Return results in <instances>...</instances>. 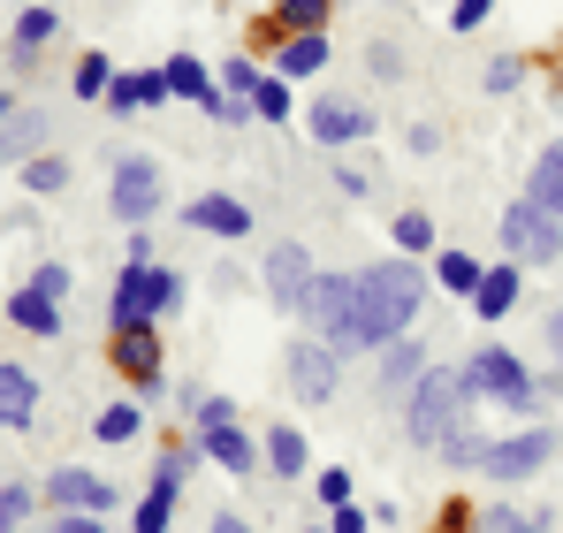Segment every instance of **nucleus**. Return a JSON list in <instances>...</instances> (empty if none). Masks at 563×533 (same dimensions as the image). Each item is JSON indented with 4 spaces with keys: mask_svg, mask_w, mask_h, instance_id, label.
Returning <instances> with one entry per match:
<instances>
[{
    "mask_svg": "<svg viewBox=\"0 0 563 533\" xmlns=\"http://www.w3.org/2000/svg\"><path fill=\"white\" fill-rule=\"evenodd\" d=\"M312 488H320V503H328V511H343V503H351V472H343V465H328Z\"/></svg>",
    "mask_w": 563,
    "mask_h": 533,
    "instance_id": "36",
    "label": "nucleus"
},
{
    "mask_svg": "<svg viewBox=\"0 0 563 533\" xmlns=\"http://www.w3.org/2000/svg\"><path fill=\"white\" fill-rule=\"evenodd\" d=\"M54 31H62V8H54V0H31V8L15 15V54H38Z\"/></svg>",
    "mask_w": 563,
    "mask_h": 533,
    "instance_id": "24",
    "label": "nucleus"
},
{
    "mask_svg": "<svg viewBox=\"0 0 563 533\" xmlns=\"http://www.w3.org/2000/svg\"><path fill=\"white\" fill-rule=\"evenodd\" d=\"M176 496H184V488H153V496L130 511V526H137V533H168V519H176Z\"/></svg>",
    "mask_w": 563,
    "mask_h": 533,
    "instance_id": "28",
    "label": "nucleus"
},
{
    "mask_svg": "<svg viewBox=\"0 0 563 533\" xmlns=\"http://www.w3.org/2000/svg\"><path fill=\"white\" fill-rule=\"evenodd\" d=\"M38 145H46V115H38V107H15V115L0 122V168L38 161Z\"/></svg>",
    "mask_w": 563,
    "mask_h": 533,
    "instance_id": "17",
    "label": "nucleus"
},
{
    "mask_svg": "<svg viewBox=\"0 0 563 533\" xmlns=\"http://www.w3.org/2000/svg\"><path fill=\"white\" fill-rule=\"evenodd\" d=\"M184 305V274L176 266H153V260H122L114 266V328L122 320H161V313H176Z\"/></svg>",
    "mask_w": 563,
    "mask_h": 533,
    "instance_id": "3",
    "label": "nucleus"
},
{
    "mask_svg": "<svg viewBox=\"0 0 563 533\" xmlns=\"http://www.w3.org/2000/svg\"><path fill=\"white\" fill-rule=\"evenodd\" d=\"M549 351L563 358V313H556V320H549Z\"/></svg>",
    "mask_w": 563,
    "mask_h": 533,
    "instance_id": "46",
    "label": "nucleus"
},
{
    "mask_svg": "<svg viewBox=\"0 0 563 533\" xmlns=\"http://www.w3.org/2000/svg\"><path fill=\"white\" fill-rule=\"evenodd\" d=\"M184 221H190V229H206V237H244V229H252V206H236L229 191H206V198H190V206H184Z\"/></svg>",
    "mask_w": 563,
    "mask_h": 533,
    "instance_id": "15",
    "label": "nucleus"
},
{
    "mask_svg": "<svg viewBox=\"0 0 563 533\" xmlns=\"http://www.w3.org/2000/svg\"><path fill=\"white\" fill-rule=\"evenodd\" d=\"M472 519H479L472 503H442V519H434V533H472Z\"/></svg>",
    "mask_w": 563,
    "mask_h": 533,
    "instance_id": "41",
    "label": "nucleus"
},
{
    "mask_svg": "<svg viewBox=\"0 0 563 533\" xmlns=\"http://www.w3.org/2000/svg\"><path fill=\"white\" fill-rule=\"evenodd\" d=\"M31 290H46V297H69V266H62V260H46L38 274H31Z\"/></svg>",
    "mask_w": 563,
    "mask_h": 533,
    "instance_id": "40",
    "label": "nucleus"
},
{
    "mask_svg": "<svg viewBox=\"0 0 563 533\" xmlns=\"http://www.w3.org/2000/svg\"><path fill=\"white\" fill-rule=\"evenodd\" d=\"M8 320H15L23 336H62V297H46V290L23 282V290L8 297Z\"/></svg>",
    "mask_w": 563,
    "mask_h": 533,
    "instance_id": "19",
    "label": "nucleus"
},
{
    "mask_svg": "<svg viewBox=\"0 0 563 533\" xmlns=\"http://www.w3.org/2000/svg\"><path fill=\"white\" fill-rule=\"evenodd\" d=\"M396 252H404V260H427V252H434V221H427V214H396Z\"/></svg>",
    "mask_w": 563,
    "mask_h": 533,
    "instance_id": "29",
    "label": "nucleus"
},
{
    "mask_svg": "<svg viewBox=\"0 0 563 533\" xmlns=\"http://www.w3.org/2000/svg\"><path fill=\"white\" fill-rule=\"evenodd\" d=\"M479 274H487V266L472 260V252H434V282H442V290H457V297L479 290Z\"/></svg>",
    "mask_w": 563,
    "mask_h": 533,
    "instance_id": "26",
    "label": "nucleus"
},
{
    "mask_svg": "<svg viewBox=\"0 0 563 533\" xmlns=\"http://www.w3.org/2000/svg\"><path fill=\"white\" fill-rule=\"evenodd\" d=\"M54 8H62V0H54Z\"/></svg>",
    "mask_w": 563,
    "mask_h": 533,
    "instance_id": "48",
    "label": "nucleus"
},
{
    "mask_svg": "<svg viewBox=\"0 0 563 533\" xmlns=\"http://www.w3.org/2000/svg\"><path fill=\"white\" fill-rule=\"evenodd\" d=\"M487 15H495V0H457V8H450V31H479Z\"/></svg>",
    "mask_w": 563,
    "mask_h": 533,
    "instance_id": "39",
    "label": "nucleus"
},
{
    "mask_svg": "<svg viewBox=\"0 0 563 533\" xmlns=\"http://www.w3.org/2000/svg\"><path fill=\"white\" fill-rule=\"evenodd\" d=\"M518 77H526L518 54H495V62H487V91H518Z\"/></svg>",
    "mask_w": 563,
    "mask_h": 533,
    "instance_id": "38",
    "label": "nucleus"
},
{
    "mask_svg": "<svg viewBox=\"0 0 563 533\" xmlns=\"http://www.w3.org/2000/svg\"><path fill=\"white\" fill-rule=\"evenodd\" d=\"M23 183H31V191H62V183H69V161H62V153H38V161H23Z\"/></svg>",
    "mask_w": 563,
    "mask_h": 533,
    "instance_id": "32",
    "label": "nucleus"
},
{
    "mask_svg": "<svg viewBox=\"0 0 563 533\" xmlns=\"http://www.w3.org/2000/svg\"><path fill=\"white\" fill-rule=\"evenodd\" d=\"M472 533H549V519H541V511H510V503H495V511L472 519Z\"/></svg>",
    "mask_w": 563,
    "mask_h": 533,
    "instance_id": "27",
    "label": "nucleus"
},
{
    "mask_svg": "<svg viewBox=\"0 0 563 533\" xmlns=\"http://www.w3.org/2000/svg\"><path fill=\"white\" fill-rule=\"evenodd\" d=\"M549 457H556V435H549V427H526V435H503V443L479 449V472L510 488V480H533Z\"/></svg>",
    "mask_w": 563,
    "mask_h": 533,
    "instance_id": "9",
    "label": "nucleus"
},
{
    "mask_svg": "<svg viewBox=\"0 0 563 533\" xmlns=\"http://www.w3.org/2000/svg\"><path fill=\"white\" fill-rule=\"evenodd\" d=\"M221 85H236V99H252V85H260V69H252V62H229V69H221Z\"/></svg>",
    "mask_w": 563,
    "mask_h": 533,
    "instance_id": "42",
    "label": "nucleus"
},
{
    "mask_svg": "<svg viewBox=\"0 0 563 533\" xmlns=\"http://www.w3.org/2000/svg\"><path fill=\"white\" fill-rule=\"evenodd\" d=\"M479 435H472V427H450V435H442V457H450V465H479Z\"/></svg>",
    "mask_w": 563,
    "mask_h": 533,
    "instance_id": "35",
    "label": "nucleus"
},
{
    "mask_svg": "<svg viewBox=\"0 0 563 533\" xmlns=\"http://www.w3.org/2000/svg\"><path fill=\"white\" fill-rule=\"evenodd\" d=\"M465 381H472V396H487V404H510V412H526L533 396H549V389L526 373V358L503 351V344H479V351L465 358Z\"/></svg>",
    "mask_w": 563,
    "mask_h": 533,
    "instance_id": "4",
    "label": "nucleus"
},
{
    "mask_svg": "<svg viewBox=\"0 0 563 533\" xmlns=\"http://www.w3.org/2000/svg\"><path fill=\"white\" fill-rule=\"evenodd\" d=\"M312 138H320V145H366V138H374V107L328 91V99H312Z\"/></svg>",
    "mask_w": 563,
    "mask_h": 533,
    "instance_id": "11",
    "label": "nucleus"
},
{
    "mask_svg": "<svg viewBox=\"0 0 563 533\" xmlns=\"http://www.w3.org/2000/svg\"><path fill=\"white\" fill-rule=\"evenodd\" d=\"M107 206H114V221L145 229V221L161 214V168H153L145 153H122V161L107 168Z\"/></svg>",
    "mask_w": 563,
    "mask_h": 533,
    "instance_id": "8",
    "label": "nucleus"
},
{
    "mask_svg": "<svg viewBox=\"0 0 563 533\" xmlns=\"http://www.w3.org/2000/svg\"><path fill=\"white\" fill-rule=\"evenodd\" d=\"M328 533H366V511H358V503H343V511H335V526Z\"/></svg>",
    "mask_w": 563,
    "mask_h": 533,
    "instance_id": "44",
    "label": "nucleus"
},
{
    "mask_svg": "<svg viewBox=\"0 0 563 533\" xmlns=\"http://www.w3.org/2000/svg\"><path fill=\"white\" fill-rule=\"evenodd\" d=\"M335 381H343V351H328L320 336H312V344H289V389H297L305 404H328Z\"/></svg>",
    "mask_w": 563,
    "mask_h": 533,
    "instance_id": "12",
    "label": "nucleus"
},
{
    "mask_svg": "<svg viewBox=\"0 0 563 533\" xmlns=\"http://www.w3.org/2000/svg\"><path fill=\"white\" fill-rule=\"evenodd\" d=\"M107 358H114V373H122L130 389H161V328H153V320H122V328L107 336Z\"/></svg>",
    "mask_w": 563,
    "mask_h": 533,
    "instance_id": "10",
    "label": "nucleus"
},
{
    "mask_svg": "<svg viewBox=\"0 0 563 533\" xmlns=\"http://www.w3.org/2000/svg\"><path fill=\"white\" fill-rule=\"evenodd\" d=\"M54 533H99V519H92V511H62V519H54Z\"/></svg>",
    "mask_w": 563,
    "mask_h": 533,
    "instance_id": "43",
    "label": "nucleus"
},
{
    "mask_svg": "<svg viewBox=\"0 0 563 533\" xmlns=\"http://www.w3.org/2000/svg\"><path fill=\"white\" fill-rule=\"evenodd\" d=\"M31 412H38V373L0 358V427H31Z\"/></svg>",
    "mask_w": 563,
    "mask_h": 533,
    "instance_id": "18",
    "label": "nucleus"
},
{
    "mask_svg": "<svg viewBox=\"0 0 563 533\" xmlns=\"http://www.w3.org/2000/svg\"><path fill=\"white\" fill-rule=\"evenodd\" d=\"M518 290H526V282H518V260H510V266H487V274H479V290H472V313H479V320H503V313L518 305Z\"/></svg>",
    "mask_w": 563,
    "mask_h": 533,
    "instance_id": "20",
    "label": "nucleus"
},
{
    "mask_svg": "<svg viewBox=\"0 0 563 533\" xmlns=\"http://www.w3.org/2000/svg\"><path fill=\"white\" fill-rule=\"evenodd\" d=\"M252 115L260 122H289V77H260L252 85Z\"/></svg>",
    "mask_w": 563,
    "mask_h": 533,
    "instance_id": "31",
    "label": "nucleus"
},
{
    "mask_svg": "<svg viewBox=\"0 0 563 533\" xmlns=\"http://www.w3.org/2000/svg\"><path fill=\"white\" fill-rule=\"evenodd\" d=\"M328 69V31H282V46H275V77H320Z\"/></svg>",
    "mask_w": 563,
    "mask_h": 533,
    "instance_id": "16",
    "label": "nucleus"
},
{
    "mask_svg": "<svg viewBox=\"0 0 563 533\" xmlns=\"http://www.w3.org/2000/svg\"><path fill=\"white\" fill-rule=\"evenodd\" d=\"M275 23H289V31H320V23H328V0H282Z\"/></svg>",
    "mask_w": 563,
    "mask_h": 533,
    "instance_id": "34",
    "label": "nucleus"
},
{
    "mask_svg": "<svg viewBox=\"0 0 563 533\" xmlns=\"http://www.w3.org/2000/svg\"><path fill=\"white\" fill-rule=\"evenodd\" d=\"M465 404H472L465 366H427L419 389L404 396V435H411L419 449H442L450 427H465Z\"/></svg>",
    "mask_w": 563,
    "mask_h": 533,
    "instance_id": "2",
    "label": "nucleus"
},
{
    "mask_svg": "<svg viewBox=\"0 0 563 533\" xmlns=\"http://www.w3.org/2000/svg\"><path fill=\"white\" fill-rule=\"evenodd\" d=\"M46 503L54 511H114V488L99 480V472H85V465H54V480H46Z\"/></svg>",
    "mask_w": 563,
    "mask_h": 533,
    "instance_id": "13",
    "label": "nucleus"
},
{
    "mask_svg": "<svg viewBox=\"0 0 563 533\" xmlns=\"http://www.w3.org/2000/svg\"><path fill=\"white\" fill-rule=\"evenodd\" d=\"M31 519V488H0V533H15Z\"/></svg>",
    "mask_w": 563,
    "mask_h": 533,
    "instance_id": "37",
    "label": "nucleus"
},
{
    "mask_svg": "<svg viewBox=\"0 0 563 533\" xmlns=\"http://www.w3.org/2000/svg\"><path fill=\"white\" fill-rule=\"evenodd\" d=\"M351 313H358V274H312V290H305V320L320 328L328 351H351Z\"/></svg>",
    "mask_w": 563,
    "mask_h": 533,
    "instance_id": "7",
    "label": "nucleus"
},
{
    "mask_svg": "<svg viewBox=\"0 0 563 533\" xmlns=\"http://www.w3.org/2000/svg\"><path fill=\"white\" fill-rule=\"evenodd\" d=\"M137 427H145V412H137V404H107V412L92 420V435H99V443H130Z\"/></svg>",
    "mask_w": 563,
    "mask_h": 533,
    "instance_id": "30",
    "label": "nucleus"
},
{
    "mask_svg": "<svg viewBox=\"0 0 563 533\" xmlns=\"http://www.w3.org/2000/svg\"><path fill=\"white\" fill-rule=\"evenodd\" d=\"M419 373H427V358H419V344H411V336H396V344L380 351V381H388V389H411Z\"/></svg>",
    "mask_w": 563,
    "mask_h": 533,
    "instance_id": "25",
    "label": "nucleus"
},
{
    "mask_svg": "<svg viewBox=\"0 0 563 533\" xmlns=\"http://www.w3.org/2000/svg\"><path fill=\"white\" fill-rule=\"evenodd\" d=\"M260 457H267V465H275L282 480H297V472H305V465H312V443H305V435H297V427H275V435H267V443H260Z\"/></svg>",
    "mask_w": 563,
    "mask_h": 533,
    "instance_id": "23",
    "label": "nucleus"
},
{
    "mask_svg": "<svg viewBox=\"0 0 563 533\" xmlns=\"http://www.w3.org/2000/svg\"><path fill=\"white\" fill-rule=\"evenodd\" d=\"M305 290H312V252L305 244H275L267 252V297L282 313H305Z\"/></svg>",
    "mask_w": 563,
    "mask_h": 533,
    "instance_id": "14",
    "label": "nucleus"
},
{
    "mask_svg": "<svg viewBox=\"0 0 563 533\" xmlns=\"http://www.w3.org/2000/svg\"><path fill=\"white\" fill-rule=\"evenodd\" d=\"M107 85H114L107 54H85V62H77V99H107Z\"/></svg>",
    "mask_w": 563,
    "mask_h": 533,
    "instance_id": "33",
    "label": "nucleus"
},
{
    "mask_svg": "<svg viewBox=\"0 0 563 533\" xmlns=\"http://www.w3.org/2000/svg\"><path fill=\"white\" fill-rule=\"evenodd\" d=\"M198 449H206L221 472H236V480L267 465V457H260V443L244 435V420H236V404H229V396H206V404H198Z\"/></svg>",
    "mask_w": 563,
    "mask_h": 533,
    "instance_id": "5",
    "label": "nucleus"
},
{
    "mask_svg": "<svg viewBox=\"0 0 563 533\" xmlns=\"http://www.w3.org/2000/svg\"><path fill=\"white\" fill-rule=\"evenodd\" d=\"M503 252L518 266H556L563 260V221L549 206H533V198L503 206Z\"/></svg>",
    "mask_w": 563,
    "mask_h": 533,
    "instance_id": "6",
    "label": "nucleus"
},
{
    "mask_svg": "<svg viewBox=\"0 0 563 533\" xmlns=\"http://www.w3.org/2000/svg\"><path fill=\"white\" fill-rule=\"evenodd\" d=\"M419 297H427V274L419 260H380L358 266V313H351V351H388L411 320H419Z\"/></svg>",
    "mask_w": 563,
    "mask_h": 533,
    "instance_id": "1",
    "label": "nucleus"
},
{
    "mask_svg": "<svg viewBox=\"0 0 563 533\" xmlns=\"http://www.w3.org/2000/svg\"><path fill=\"white\" fill-rule=\"evenodd\" d=\"M107 99H114V115H137V107H161L168 85H161V69H122V77L107 85Z\"/></svg>",
    "mask_w": 563,
    "mask_h": 533,
    "instance_id": "21",
    "label": "nucleus"
},
{
    "mask_svg": "<svg viewBox=\"0 0 563 533\" xmlns=\"http://www.w3.org/2000/svg\"><path fill=\"white\" fill-rule=\"evenodd\" d=\"M8 115H15V91H0V122H8Z\"/></svg>",
    "mask_w": 563,
    "mask_h": 533,
    "instance_id": "47",
    "label": "nucleus"
},
{
    "mask_svg": "<svg viewBox=\"0 0 563 533\" xmlns=\"http://www.w3.org/2000/svg\"><path fill=\"white\" fill-rule=\"evenodd\" d=\"M526 198H533V206H549V214L563 221V138L549 145V153H541V161H533V176H526Z\"/></svg>",
    "mask_w": 563,
    "mask_h": 533,
    "instance_id": "22",
    "label": "nucleus"
},
{
    "mask_svg": "<svg viewBox=\"0 0 563 533\" xmlns=\"http://www.w3.org/2000/svg\"><path fill=\"white\" fill-rule=\"evenodd\" d=\"M206 533H252V526H244L236 511H221V519H213V526H206Z\"/></svg>",
    "mask_w": 563,
    "mask_h": 533,
    "instance_id": "45",
    "label": "nucleus"
}]
</instances>
